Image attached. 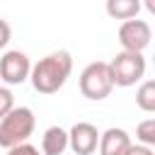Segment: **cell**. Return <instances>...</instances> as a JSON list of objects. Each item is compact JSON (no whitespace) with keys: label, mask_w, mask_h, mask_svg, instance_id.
Masks as SVG:
<instances>
[{"label":"cell","mask_w":155,"mask_h":155,"mask_svg":"<svg viewBox=\"0 0 155 155\" xmlns=\"http://www.w3.org/2000/svg\"><path fill=\"white\" fill-rule=\"evenodd\" d=\"M97 143H99V131L90 121H78L68 131V148L75 155H92V153H97Z\"/></svg>","instance_id":"52a82bcc"},{"label":"cell","mask_w":155,"mask_h":155,"mask_svg":"<svg viewBox=\"0 0 155 155\" xmlns=\"http://www.w3.org/2000/svg\"><path fill=\"white\" fill-rule=\"evenodd\" d=\"M131 145V136L124 131V128H107L104 133H99V143H97V150L99 155H124Z\"/></svg>","instance_id":"ba28073f"},{"label":"cell","mask_w":155,"mask_h":155,"mask_svg":"<svg viewBox=\"0 0 155 155\" xmlns=\"http://www.w3.org/2000/svg\"><path fill=\"white\" fill-rule=\"evenodd\" d=\"M29 70H31V61L24 51H5L0 58V78L7 85H22L24 80H29Z\"/></svg>","instance_id":"8992f818"},{"label":"cell","mask_w":155,"mask_h":155,"mask_svg":"<svg viewBox=\"0 0 155 155\" xmlns=\"http://www.w3.org/2000/svg\"><path fill=\"white\" fill-rule=\"evenodd\" d=\"M7 155H41L39 153V148H34L31 143H19V145H12V148H7Z\"/></svg>","instance_id":"5bb4252c"},{"label":"cell","mask_w":155,"mask_h":155,"mask_svg":"<svg viewBox=\"0 0 155 155\" xmlns=\"http://www.w3.org/2000/svg\"><path fill=\"white\" fill-rule=\"evenodd\" d=\"M136 104L145 114L155 111V80H143L140 87L136 90Z\"/></svg>","instance_id":"8fae6325"},{"label":"cell","mask_w":155,"mask_h":155,"mask_svg":"<svg viewBox=\"0 0 155 155\" xmlns=\"http://www.w3.org/2000/svg\"><path fill=\"white\" fill-rule=\"evenodd\" d=\"M114 90V80H111V70L109 63L104 61H92L90 65H85V70L80 73V92L82 97L99 102L107 99Z\"/></svg>","instance_id":"3957f363"},{"label":"cell","mask_w":155,"mask_h":155,"mask_svg":"<svg viewBox=\"0 0 155 155\" xmlns=\"http://www.w3.org/2000/svg\"><path fill=\"white\" fill-rule=\"evenodd\" d=\"M34 126H36V116L29 107H12L0 119V145L12 148L29 140V136L34 133Z\"/></svg>","instance_id":"7a4b0ae2"},{"label":"cell","mask_w":155,"mask_h":155,"mask_svg":"<svg viewBox=\"0 0 155 155\" xmlns=\"http://www.w3.org/2000/svg\"><path fill=\"white\" fill-rule=\"evenodd\" d=\"M150 39H153V29L145 19L131 17V19H124L121 27H119L121 51H140L143 53L150 46Z\"/></svg>","instance_id":"5b68a950"},{"label":"cell","mask_w":155,"mask_h":155,"mask_svg":"<svg viewBox=\"0 0 155 155\" xmlns=\"http://www.w3.org/2000/svg\"><path fill=\"white\" fill-rule=\"evenodd\" d=\"M124 155H155V153H153V148H150V145H143V143H131V145H128V150H126Z\"/></svg>","instance_id":"9a60e30c"},{"label":"cell","mask_w":155,"mask_h":155,"mask_svg":"<svg viewBox=\"0 0 155 155\" xmlns=\"http://www.w3.org/2000/svg\"><path fill=\"white\" fill-rule=\"evenodd\" d=\"M12 107H15V97H12V92H10L7 87H0V119H2Z\"/></svg>","instance_id":"4fadbf2b"},{"label":"cell","mask_w":155,"mask_h":155,"mask_svg":"<svg viewBox=\"0 0 155 155\" xmlns=\"http://www.w3.org/2000/svg\"><path fill=\"white\" fill-rule=\"evenodd\" d=\"M70 73H73V56L68 51H53L31 65L29 80L39 94H53L68 82Z\"/></svg>","instance_id":"6da1fadb"},{"label":"cell","mask_w":155,"mask_h":155,"mask_svg":"<svg viewBox=\"0 0 155 155\" xmlns=\"http://www.w3.org/2000/svg\"><path fill=\"white\" fill-rule=\"evenodd\" d=\"M143 2H145V10L150 15H155V0H143Z\"/></svg>","instance_id":"e0dca14e"},{"label":"cell","mask_w":155,"mask_h":155,"mask_svg":"<svg viewBox=\"0 0 155 155\" xmlns=\"http://www.w3.org/2000/svg\"><path fill=\"white\" fill-rule=\"evenodd\" d=\"M136 140L143 145H155V119H145L136 126Z\"/></svg>","instance_id":"7c38bea8"},{"label":"cell","mask_w":155,"mask_h":155,"mask_svg":"<svg viewBox=\"0 0 155 155\" xmlns=\"http://www.w3.org/2000/svg\"><path fill=\"white\" fill-rule=\"evenodd\" d=\"M111 80L116 87H131L143 80L145 75V58L140 51H121L109 63Z\"/></svg>","instance_id":"277c9868"},{"label":"cell","mask_w":155,"mask_h":155,"mask_svg":"<svg viewBox=\"0 0 155 155\" xmlns=\"http://www.w3.org/2000/svg\"><path fill=\"white\" fill-rule=\"evenodd\" d=\"M10 39H12V29L5 19H0V48H5L10 44Z\"/></svg>","instance_id":"2e32d148"},{"label":"cell","mask_w":155,"mask_h":155,"mask_svg":"<svg viewBox=\"0 0 155 155\" xmlns=\"http://www.w3.org/2000/svg\"><path fill=\"white\" fill-rule=\"evenodd\" d=\"M68 148V131L61 126H51L41 136V155H63Z\"/></svg>","instance_id":"9c48e42d"},{"label":"cell","mask_w":155,"mask_h":155,"mask_svg":"<svg viewBox=\"0 0 155 155\" xmlns=\"http://www.w3.org/2000/svg\"><path fill=\"white\" fill-rule=\"evenodd\" d=\"M143 2L140 0H107L104 2V10L111 19H131V17H138Z\"/></svg>","instance_id":"30bf717a"}]
</instances>
